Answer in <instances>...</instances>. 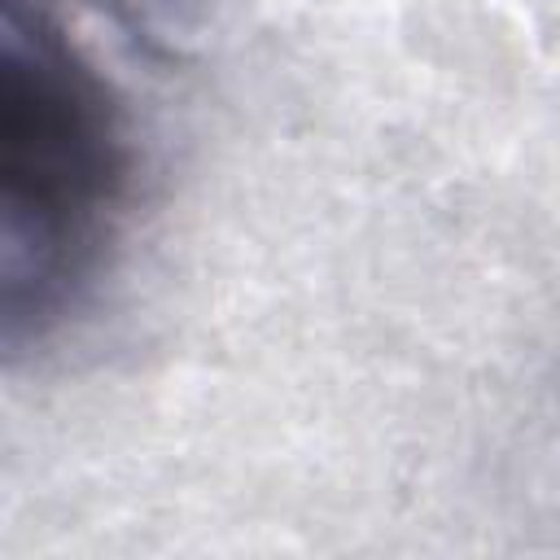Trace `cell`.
<instances>
[{"label":"cell","mask_w":560,"mask_h":560,"mask_svg":"<svg viewBox=\"0 0 560 560\" xmlns=\"http://www.w3.org/2000/svg\"><path fill=\"white\" fill-rule=\"evenodd\" d=\"M131 144L109 83L39 9L0 22V341L48 337L96 280Z\"/></svg>","instance_id":"obj_1"}]
</instances>
